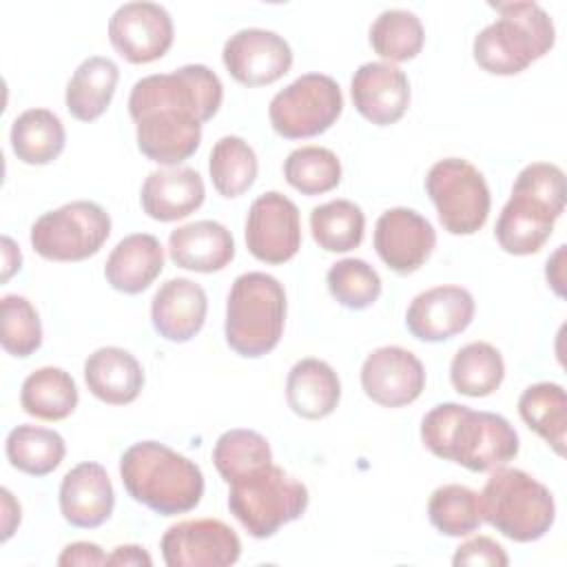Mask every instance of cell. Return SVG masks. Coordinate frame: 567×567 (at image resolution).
<instances>
[{"instance_id": "obj_1", "label": "cell", "mask_w": 567, "mask_h": 567, "mask_svg": "<svg viewBox=\"0 0 567 567\" xmlns=\"http://www.w3.org/2000/svg\"><path fill=\"white\" fill-rule=\"evenodd\" d=\"M224 86L206 64H184L171 73L137 80L128 95L140 153L162 166H177L202 142V124L217 115Z\"/></svg>"}, {"instance_id": "obj_2", "label": "cell", "mask_w": 567, "mask_h": 567, "mask_svg": "<svg viewBox=\"0 0 567 567\" xmlns=\"http://www.w3.org/2000/svg\"><path fill=\"white\" fill-rule=\"evenodd\" d=\"M421 441L439 458L470 472H489L518 454V434L494 412L461 403H439L421 421Z\"/></svg>"}, {"instance_id": "obj_3", "label": "cell", "mask_w": 567, "mask_h": 567, "mask_svg": "<svg viewBox=\"0 0 567 567\" xmlns=\"http://www.w3.org/2000/svg\"><path fill=\"white\" fill-rule=\"evenodd\" d=\"M120 476L128 496L159 516L186 514L204 496L199 465L159 441L133 443L120 458Z\"/></svg>"}, {"instance_id": "obj_4", "label": "cell", "mask_w": 567, "mask_h": 567, "mask_svg": "<svg viewBox=\"0 0 567 567\" xmlns=\"http://www.w3.org/2000/svg\"><path fill=\"white\" fill-rule=\"evenodd\" d=\"M565 173L549 162L527 164L514 179L512 197L496 219V241L509 255H534L565 210Z\"/></svg>"}, {"instance_id": "obj_5", "label": "cell", "mask_w": 567, "mask_h": 567, "mask_svg": "<svg viewBox=\"0 0 567 567\" xmlns=\"http://www.w3.org/2000/svg\"><path fill=\"white\" fill-rule=\"evenodd\" d=\"M501 18L478 31L474 62L492 75H516L551 51L556 29L538 2H492Z\"/></svg>"}, {"instance_id": "obj_6", "label": "cell", "mask_w": 567, "mask_h": 567, "mask_svg": "<svg viewBox=\"0 0 567 567\" xmlns=\"http://www.w3.org/2000/svg\"><path fill=\"white\" fill-rule=\"evenodd\" d=\"M286 310V290L277 277L259 270L239 275L226 299V343L246 359L268 354L284 334Z\"/></svg>"}, {"instance_id": "obj_7", "label": "cell", "mask_w": 567, "mask_h": 567, "mask_svg": "<svg viewBox=\"0 0 567 567\" xmlns=\"http://www.w3.org/2000/svg\"><path fill=\"white\" fill-rule=\"evenodd\" d=\"M478 503L483 520L516 543L543 538L556 520V503L549 487L518 467L503 465L492 470Z\"/></svg>"}, {"instance_id": "obj_8", "label": "cell", "mask_w": 567, "mask_h": 567, "mask_svg": "<svg viewBox=\"0 0 567 567\" xmlns=\"http://www.w3.org/2000/svg\"><path fill=\"white\" fill-rule=\"evenodd\" d=\"M228 509L252 538H270L303 516L308 487L270 463L228 483Z\"/></svg>"}, {"instance_id": "obj_9", "label": "cell", "mask_w": 567, "mask_h": 567, "mask_svg": "<svg viewBox=\"0 0 567 567\" xmlns=\"http://www.w3.org/2000/svg\"><path fill=\"white\" fill-rule=\"evenodd\" d=\"M443 230L450 235H474L487 221L492 197L483 173L463 157H445L432 164L425 177Z\"/></svg>"}, {"instance_id": "obj_10", "label": "cell", "mask_w": 567, "mask_h": 567, "mask_svg": "<svg viewBox=\"0 0 567 567\" xmlns=\"http://www.w3.org/2000/svg\"><path fill=\"white\" fill-rule=\"evenodd\" d=\"M111 235L109 213L89 199L40 215L31 226L33 250L49 261H82L100 252Z\"/></svg>"}, {"instance_id": "obj_11", "label": "cell", "mask_w": 567, "mask_h": 567, "mask_svg": "<svg viewBox=\"0 0 567 567\" xmlns=\"http://www.w3.org/2000/svg\"><path fill=\"white\" fill-rule=\"evenodd\" d=\"M343 111L341 86L326 73H303L277 91L268 104V117L277 135L303 140L326 133Z\"/></svg>"}, {"instance_id": "obj_12", "label": "cell", "mask_w": 567, "mask_h": 567, "mask_svg": "<svg viewBox=\"0 0 567 567\" xmlns=\"http://www.w3.org/2000/svg\"><path fill=\"white\" fill-rule=\"evenodd\" d=\"M168 567H226L241 556V540L233 527L217 518L179 520L159 543Z\"/></svg>"}, {"instance_id": "obj_13", "label": "cell", "mask_w": 567, "mask_h": 567, "mask_svg": "<svg viewBox=\"0 0 567 567\" xmlns=\"http://www.w3.org/2000/svg\"><path fill=\"white\" fill-rule=\"evenodd\" d=\"M246 246L250 255L264 264H286L301 248V217L297 204L268 190L259 195L246 217Z\"/></svg>"}, {"instance_id": "obj_14", "label": "cell", "mask_w": 567, "mask_h": 567, "mask_svg": "<svg viewBox=\"0 0 567 567\" xmlns=\"http://www.w3.org/2000/svg\"><path fill=\"white\" fill-rule=\"evenodd\" d=\"M173 18L157 2H124L109 20L113 49L131 64H148L173 44Z\"/></svg>"}, {"instance_id": "obj_15", "label": "cell", "mask_w": 567, "mask_h": 567, "mask_svg": "<svg viewBox=\"0 0 567 567\" xmlns=\"http://www.w3.org/2000/svg\"><path fill=\"white\" fill-rule=\"evenodd\" d=\"M221 60L233 80L244 86H266L292 66L290 44L268 29H239L224 42Z\"/></svg>"}, {"instance_id": "obj_16", "label": "cell", "mask_w": 567, "mask_h": 567, "mask_svg": "<svg viewBox=\"0 0 567 567\" xmlns=\"http://www.w3.org/2000/svg\"><path fill=\"white\" fill-rule=\"evenodd\" d=\"M436 246L434 226L412 208H390L374 224V250L396 275L416 272Z\"/></svg>"}, {"instance_id": "obj_17", "label": "cell", "mask_w": 567, "mask_h": 567, "mask_svg": "<svg viewBox=\"0 0 567 567\" xmlns=\"http://www.w3.org/2000/svg\"><path fill=\"white\" fill-rule=\"evenodd\" d=\"M361 388L383 408L414 403L425 388V368L419 357L401 346L372 350L361 365Z\"/></svg>"}, {"instance_id": "obj_18", "label": "cell", "mask_w": 567, "mask_h": 567, "mask_svg": "<svg viewBox=\"0 0 567 567\" xmlns=\"http://www.w3.org/2000/svg\"><path fill=\"white\" fill-rule=\"evenodd\" d=\"M474 297L461 286H434L419 292L405 312V326L419 341L441 343L463 330L474 319Z\"/></svg>"}, {"instance_id": "obj_19", "label": "cell", "mask_w": 567, "mask_h": 567, "mask_svg": "<svg viewBox=\"0 0 567 567\" xmlns=\"http://www.w3.org/2000/svg\"><path fill=\"white\" fill-rule=\"evenodd\" d=\"M350 95L359 115L377 126H388L405 115L410 106V82L390 62H365L352 75Z\"/></svg>"}, {"instance_id": "obj_20", "label": "cell", "mask_w": 567, "mask_h": 567, "mask_svg": "<svg viewBox=\"0 0 567 567\" xmlns=\"http://www.w3.org/2000/svg\"><path fill=\"white\" fill-rule=\"evenodd\" d=\"M115 492L104 465L84 461L71 467L60 483V512L73 527L93 529L113 514Z\"/></svg>"}, {"instance_id": "obj_21", "label": "cell", "mask_w": 567, "mask_h": 567, "mask_svg": "<svg viewBox=\"0 0 567 567\" xmlns=\"http://www.w3.org/2000/svg\"><path fill=\"white\" fill-rule=\"evenodd\" d=\"M206 312V290L186 277L164 281L151 299L153 328L171 343L190 341L202 330Z\"/></svg>"}, {"instance_id": "obj_22", "label": "cell", "mask_w": 567, "mask_h": 567, "mask_svg": "<svg viewBox=\"0 0 567 567\" xmlns=\"http://www.w3.org/2000/svg\"><path fill=\"white\" fill-rule=\"evenodd\" d=\"M204 179L190 166L153 171L140 190L142 210L155 221L184 219L204 204Z\"/></svg>"}, {"instance_id": "obj_23", "label": "cell", "mask_w": 567, "mask_h": 567, "mask_svg": "<svg viewBox=\"0 0 567 567\" xmlns=\"http://www.w3.org/2000/svg\"><path fill=\"white\" fill-rule=\"evenodd\" d=\"M168 257L177 268L184 270L206 275L217 272L233 261L235 239L219 221H190L168 235Z\"/></svg>"}, {"instance_id": "obj_24", "label": "cell", "mask_w": 567, "mask_h": 567, "mask_svg": "<svg viewBox=\"0 0 567 567\" xmlns=\"http://www.w3.org/2000/svg\"><path fill=\"white\" fill-rule=\"evenodd\" d=\"M84 381L89 392L102 403L128 405L144 388V370L128 350L104 346L86 357Z\"/></svg>"}, {"instance_id": "obj_25", "label": "cell", "mask_w": 567, "mask_h": 567, "mask_svg": "<svg viewBox=\"0 0 567 567\" xmlns=\"http://www.w3.org/2000/svg\"><path fill=\"white\" fill-rule=\"evenodd\" d=\"M164 268V248L155 235L133 233L117 241L104 264L106 284L124 295L144 292Z\"/></svg>"}, {"instance_id": "obj_26", "label": "cell", "mask_w": 567, "mask_h": 567, "mask_svg": "<svg viewBox=\"0 0 567 567\" xmlns=\"http://www.w3.org/2000/svg\"><path fill=\"white\" fill-rule=\"evenodd\" d=\"M341 399V381L334 368L321 359L297 361L286 379L288 408L308 421L330 416Z\"/></svg>"}, {"instance_id": "obj_27", "label": "cell", "mask_w": 567, "mask_h": 567, "mask_svg": "<svg viewBox=\"0 0 567 567\" xmlns=\"http://www.w3.org/2000/svg\"><path fill=\"white\" fill-rule=\"evenodd\" d=\"M120 69L111 58L91 55L73 71L66 84V111L80 122L97 120L111 104Z\"/></svg>"}, {"instance_id": "obj_28", "label": "cell", "mask_w": 567, "mask_h": 567, "mask_svg": "<svg viewBox=\"0 0 567 567\" xmlns=\"http://www.w3.org/2000/svg\"><path fill=\"white\" fill-rule=\"evenodd\" d=\"M11 148L29 166H44L60 157L66 144L62 120L49 109H27L11 124Z\"/></svg>"}, {"instance_id": "obj_29", "label": "cell", "mask_w": 567, "mask_h": 567, "mask_svg": "<svg viewBox=\"0 0 567 567\" xmlns=\"http://www.w3.org/2000/svg\"><path fill=\"white\" fill-rule=\"evenodd\" d=\"M80 394L73 377L53 365L33 370L20 390V405L40 421H62L78 408Z\"/></svg>"}, {"instance_id": "obj_30", "label": "cell", "mask_w": 567, "mask_h": 567, "mask_svg": "<svg viewBox=\"0 0 567 567\" xmlns=\"http://www.w3.org/2000/svg\"><path fill=\"white\" fill-rule=\"evenodd\" d=\"M518 414L558 456L565 454L567 396L563 385L543 381L525 388L518 399Z\"/></svg>"}, {"instance_id": "obj_31", "label": "cell", "mask_w": 567, "mask_h": 567, "mask_svg": "<svg viewBox=\"0 0 567 567\" xmlns=\"http://www.w3.org/2000/svg\"><path fill=\"white\" fill-rule=\"evenodd\" d=\"M505 379V361L501 352L487 341H472L463 346L450 363V381L458 394L478 399L487 396Z\"/></svg>"}, {"instance_id": "obj_32", "label": "cell", "mask_w": 567, "mask_h": 567, "mask_svg": "<svg viewBox=\"0 0 567 567\" xmlns=\"http://www.w3.org/2000/svg\"><path fill=\"white\" fill-rule=\"evenodd\" d=\"M4 452L11 467L29 476H47L62 463L66 445L55 430L22 423L9 432Z\"/></svg>"}, {"instance_id": "obj_33", "label": "cell", "mask_w": 567, "mask_h": 567, "mask_svg": "<svg viewBox=\"0 0 567 567\" xmlns=\"http://www.w3.org/2000/svg\"><path fill=\"white\" fill-rule=\"evenodd\" d=\"M208 171L215 190L221 197L233 199L244 195L255 184L259 164L252 146L244 137L224 135L210 151Z\"/></svg>"}, {"instance_id": "obj_34", "label": "cell", "mask_w": 567, "mask_h": 567, "mask_svg": "<svg viewBox=\"0 0 567 567\" xmlns=\"http://www.w3.org/2000/svg\"><path fill=\"white\" fill-rule=\"evenodd\" d=\"M310 230L326 252H348L363 241L365 215L350 199H332L310 210Z\"/></svg>"}, {"instance_id": "obj_35", "label": "cell", "mask_w": 567, "mask_h": 567, "mask_svg": "<svg viewBox=\"0 0 567 567\" xmlns=\"http://www.w3.org/2000/svg\"><path fill=\"white\" fill-rule=\"evenodd\" d=\"M425 31L421 18L408 9H385L370 27V47L390 62H405L421 53Z\"/></svg>"}, {"instance_id": "obj_36", "label": "cell", "mask_w": 567, "mask_h": 567, "mask_svg": "<svg viewBox=\"0 0 567 567\" xmlns=\"http://www.w3.org/2000/svg\"><path fill=\"white\" fill-rule=\"evenodd\" d=\"M427 516L432 527L443 536H470L483 523L478 492L456 483L441 485L427 501Z\"/></svg>"}, {"instance_id": "obj_37", "label": "cell", "mask_w": 567, "mask_h": 567, "mask_svg": "<svg viewBox=\"0 0 567 567\" xmlns=\"http://www.w3.org/2000/svg\"><path fill=\"white\" fill-rule=\"evenodd\" d=\"M213 463L224 478V483H233L235 478H241L259 467H266L272 463V450L268 441L246 427L226 430L213 447Z\"/></svg>"}, {"instance_id": "obj_38", "label": "cell", "mask_w": 567, "mask_h": 567, "mask_svg": "<svg viewBox=\"0 0 567 567\" xmlns=\"http://www.w3.org/2000/svg\"><path fill=\"white\" fill-rule=\"evenodd\" d=\"M284 177L301 195H323L339 186L341 162L326 146H301L288 153Z\"/></svg>"}, {"instance_id": "obj_39", "label": "cell", "mask_w": 567, "mask_h": 567, "mask_svg": "<svg viewBox=\"0 0 567 567\" xmlns=\"http://www.w3.org/2000/svg\"><path fill=\"white\" fill-rule=\"evenodd\" d=\"M332 299L348 310H365L381 295L379 272L363 259L346 257L330 266L326 275Z\"/></svg>"}, {"instance_id": "obj_40", "label": "cell", "mask_w": 567, "mask_h": 567, "mask_svg": "<svg viewBox=\"0 0 567 567\" xmlns=\"http://www.w3.org/2000/svg\"><path fill=\"white\" fill-rule=\"evenodd\" d=\"M0 341L4 352L18 359L31 357L42 346V321L33 303L22 295H4L0 301Z\"/></svg>"}, {"instance_id": "obj_41", "label": "cell", "mask_w": 567, "mask_h": 567, "mask_svg": "<svg viewBox=\"0 0 567 567\" xmlns=\"http://www.w3.org/2000/svg\"><path fill=\"white\" fill-rule=\"evenodd\" d=\"M452 563L458 565H489V567H507L509 556L505 549L489 536H474L461 543L452 556Z\"/></svg>"}, {"instance_id": "obj_42", "label": "cell", "mask_w": 567, "mask_h": 567, "mask_svg": "<svg viewBox=\"0 0 567 567\" xmlns=\"http://www.w3.org/2000/svg\"><path fill=\"white\" fill-rule=\"evenodd\" d=\"M106 554L102 551L100 545L89 543V540H78L71 543L62 549L58 556V565L71 567V565H82V567H95V565H106Z\"/></svg>"}, {"instance_id": "obj_43", "label": "cell", "mask_w": 567, "mask_h": 567, "mask_svg": "<svg viewBox=\"0 0 567 567\" xmlns=\"http://www.w3.org/2000/svg\"><path fill=\"white\" fill-rule=\"evenodd\" d=\"M106 565H124V567H128V565H135V567L144 565V567H151L153 558L140 545H117L113 549V554H109Z\"/></svg>"}, {"instance_id": "obj_44", "label": "cell", "mask_w": 567, "mask_h": 567, "mask_svg": "<svg viewBox=\"0 0 567 567\" xmlns=\"http://www.w3.org/2000/svg\"><path fill=\"white\" fill-rule=\"evenodd\" d=\"M0 496H2V540H9L11 534L16 532V527L20 525L22 509H20V503L13 498V494L7 487L0 489Z\"/></svg>"}, {"instance_id": "obj_45", "label": "cell", "mask_w": 567, "mask_h": 567, "mask_svg": "<svg viewBox=\"0 0 567 567\" xmlns=\"http://www.w3.org/2000/svg\"><path fill=\"white\" fill-rule=\"evenodd\" d=\"M565 248H567V246H558V248H556V252L547 259V268H545V277H547L549 286H551V288H554V292H556V295H560V297H563V284H565V279H563V259H565Z\"/></svg>"}, {"instance_id": "obj_46", "label": "cell", "mask_w": 567, "mask_h": 567, "mask_svg": "<svg viewBox=\"0 0 567 567\" xmlns=\"http://www.w3.org/2000/svg\"><path fill=\"white\" fill-rule=\"evenodd\" d=\"M22 255L11 237H2V281H9L16 270H20Z\"/></svg>"}]
</instances>
